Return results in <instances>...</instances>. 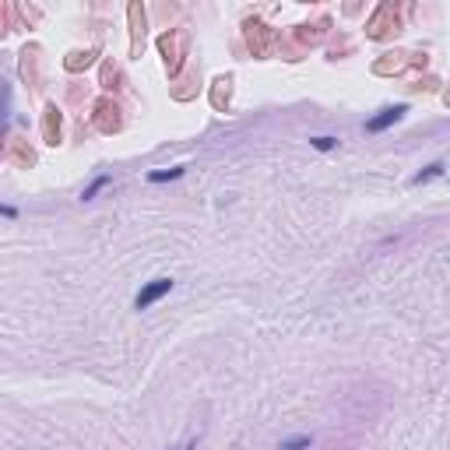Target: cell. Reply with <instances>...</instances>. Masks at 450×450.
Listing matches in <instances>:
<instances>
[{"label":"cell","mask_w":450,"mask_h":450,"mask_svg":"<svg viewBox=\"0 0 450 450\" xmlns=\"http://www.w3.org/2000/svg\"><path fill=\"white\" fill-rule=\"evenodd\" d=\"M310 144H313V148H317V151H331V148H334V144H338V138H327V134H324V138H313V141H310Z\"/></svg>","instance_id":"cell-7"},{"label":"cell","mask_w":450,"mask_h":450,"mask_svg":"<svg viewBox=\"0 0 450 450\" xmlns=\"http://www.w3.org/2000/svg\"><path fill=\"white\" fill-rule=\"evenodd\" d=\"M443 169H447L443 162H433V165H426V169H422V173H419V176H415L412 183H415V187H422V183H429V180H436V176H443Z\"/></svg>","instance_id":"cell-4"},{"label":"cell","mask_w":450,"mask_h":450,"mask_svg":"<svg viewBox=\"0 0 450 450\" xmlns=\"http://www.w3.org/2000/svg\"><path fill=\"white\" fill-rule=\"evenodd\" d=\"M180 176H183V165H176V169H151L148 183H165V180H180Z\"/></svg>","instance_id":"cell-3"},{"label":"cell","mask_w":450,"mask_h":450,"mask_svg":"<svg viewBox=\"0 0 450 450\" xmlns=\"http://www.w3.org/2000/svg\"><path fill=\"white\" fill-rule=\"evenodd\" d=\"M169 292H173V281H169V278H151L148 285L138 292L134 306H138V310H148L151 303H158V299H162V296H169Z\"/></svg>","instance_id":"cell-1"},{"label":"cell","mask_w":450,"mask_h":450,"mask_svg":"<svg viewBox=\"0 0 450 450\" xmlns=\"http://www.w3.org/2000/svg\"><path fill=\"white\" fill-rule=\"evenodd\" d=\"M310 436H292V440H281V447L278 450H310Z\"/></svg>","instance_id":"cell-6"},{"label":"cell","mask_w":450,"mask_h":450,"mask_svg":"<svg viewBox=\"0 0 450 450\" xmlns=\"http://www.w3.org/2000/svg\"><path fill=\"white\" fill-rule=\"evenodd\" d=\"M405 112H408V106H387V109H380L376 117L366 120V134H383L387 127L398 124V120L405 117Z\"/></svg>","instance_id":"cell-2"},{"label":"cell","mask_w":450,"mask_h":450,"mask_svg":"<svg viewBox=\"0 0 450 450\" xmlns=\"http://www.w3.org/2000/svg\"><path fill=\"white\" fill-rule=\"evenodd\" d=\"M194 447H197V443H194V440H190V443H187V447H180V450H194Z\"/></svg>","instance_id":"cell-8"},{"label":"cell","mask_w":450,"mask_h":450,"mask_svg":"<svg viewBox=\"0 0 450 450\" xmlns=\"http://www.w3.org/2000/svg\"><path fill=\"white\" fill-rule=\"evenodd\" d=\"M109 183H112V180H109L106 173H102V176H95V180H92V183L85 187V194H81V201H95V194H99V190H106Z\"/></svg>","instance_id":"cell-5"}]
</instances>
